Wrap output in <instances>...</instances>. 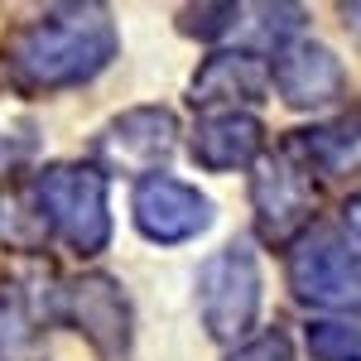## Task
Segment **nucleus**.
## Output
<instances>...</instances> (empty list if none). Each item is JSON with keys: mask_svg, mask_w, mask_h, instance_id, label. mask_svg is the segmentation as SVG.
<instances>
[{"mask_svg": "<svg viewBox=\"0 0 361 361\" xmlns=\"http://www.w3.org/2000/svg\"><path fill=\"white\" fill-rule=\"evenodd\" d=\"M111 44L116 34L102 10H68V15H49L39 25H25L5 44V54L20 78L39 87H63L97 73L111 54Z\"/></svg>", "mask_w": 361, "mask_h": 361, "instance_id": "obj_1", "label": "nucleus"}, {"mask_svg": "<svg viewBox=\"0 0 361 361\" xmlns=\"http://www.w3.org/2000/svg\"><path fill=\"white\" fill-rule=\"evenodd\" d=\"M44 222H54L78 250H97L106 241V183L92 169H49L39 178Z\"/></svg>", "mask_w": 361, "mask_h": 361, "instance_id": "obj_2", "label": "nucleus"}, {"mask_svg": "<svg viewBox=\"0 0 361 361\" xmlns=\"http://www.w3.org/2000/svg\"><path fill=\"white\" fill-rule=\"evenodd\" d=\"M260 304V275L246 246L222 250L202 270V318L217 337H241Z\"/></svg>", "mask_w": 361, "mask_h": 361, "instance_id": "obj_3", "label": "nucleus"}, {"mask_svg": "<svg viewBox=\"0 0 361 361\" xmlns=\"http://www.w3.org/2000/svg\"><path fill=\"white\" fill-rule=\"evenodd\" d=\"M289 275H294V289L313 304L361 308V255L352 246L333 241V236H313L294 255Z\"/></svg>", "mask_w": 361, "mask_h": 361, "instance_id": "obj_4", "label": "nucleus"}, {"mask_svg": "<svg viewBox=\"0 0 361 361\" xmlns=\"http://www.w3.org/2000/svg\"><path fill=\"white\" fill-rule=\"evenodd\" d=\"M135 222L154 241H183L212 222V207L197 188L169 178V173H154L135 188Z\"/></svg>", "mask_w": 361, "mask_h": 361, "instance_id": "obj_5", "label": "nucleus"}, {"mask_svg": "<svg viewBox=\"0 0 361 361\" xmlns=\"http://www.w3.org/2000/svg\"><path fill=\"white\" fill-rule=\"evenodd\" d=\"M275 82H279V92H284L289 106H318V102L337 97V87H342V68L333 63L328 49H318V44H299V49H284V54H279Z\"/></svg>", "mask_w": 361, "mask_h": 361, "instance_id": "obj_6", "label": "nucleus"}, {"mask_svg": "<svg viewBox=\"0 0 361 361\" xmlns=\"http://www.w3.org/2000/svg\"><path fill=\"white\" fill-rule=\"evenodd\" d=\"M308 183L299 169H289L284 159L265 164V173L255 178V207H260V222H265V236H289L294 226L308 217Z\"/></svg>", "mask_w": 361, "mask_h": 361, "instance_id": "obj_7", "label": "nucleus"}, {"mask_svg": "<svg viewBox=\"0 0 361 361\" xmlns=\"http://www.w3.org/2000/svg\"><path fill=\"white\" fill-rule=\"evenodd\" d=\"M169 145H173V121H169V111H130L126 121H116L111 140H106L111 159L126 164V169L159 164L169 154Z\"/></svg>", "mask_w": 361, "mask_h": 361, "instance_id": "obj_8", "label": "nucleus"}, {"mask_svg": "<svg viewBox=\"0 0 361 361\" xmlns=\"http://www.w3.org/2000/svg\"><path fill=\"white\" fill-rule=\"evenodd\" d=\"M260 145V126L250 116H236V111H217L197 126L193 135V154L202 159L207 169H231V164H246Z\"/></svg>", "mask_w": 361, "mask_h": 361, "instance_id": "obj_9", "label": "nucleus"}, {"mask_svg": "<svg viewBox=\"0 0 361 361\" xmlns=\"http://www.w3.org/2000/svg\"><path fill=\"white\" fill-rule=\"evenodd\" d=\"M73 313H78V323H82L97 342H106V347L126 342V304H121L116 284H106V279H87V284H78Z\"/></svg>", "mask_w": 361, "mask_h": 361, "instance_id": "obj_10", "label": "nucleus"}, {"mask_svg": "<svg viewBox=\"0 0 361 361\" xmlns=\"http://www.w3.org/2000/svg\"><path fill=\"white\" fill-rule=\"evenodd\" d=\"M260 87H265V73L255 68L250 54H217L193 82V92L202 102H222V97H255Z\"/></svg>", "mask_w": 361, "mask_h": 361, "instance_id": "obj_11", "label": "nucleus"}, {"mask_svg": "<svg viewBox=\"0 0 361 361\" xmlns=\"http://www.w3.org/2000/svg\"><path fill=\"white\" fill-rule=\"evenodd\" d=\"M308 347L323 361H361V323H313Z\"/></svg>", "mask_w": 361, "mask_h": 361, "instance_id": "obj_12", "label": "nucleus"}, {"mask_svg": "<svg viewBox=\"0 0 361 361\" xmlns=\"http://www.w3.org/2000/svg\"><path fill=\"white\" fill-rule=\"evenodd\" d=\"M231 361H289V347H284V337H255Z\"/></svg>", "mask_w": 361, "mask_h": 361, "instance_id": "obj_13", "label": "nucleus"}, {"mask_svg": "<svg viewBox=\"0 0 361 361\" xmlns=\"http://www.w3.org/2000/svg\"><path fill=\"white\" fill-rule=\"evenodd\" d=\"M342 226H347V236H352V246H357V255H361V193L347 202V212H342Z\"/></svg>", "mask_w": 361, "mask_h": 361, "instance_id": "obj_14", "label": "nucleus"}]
</instances>
